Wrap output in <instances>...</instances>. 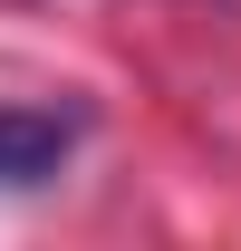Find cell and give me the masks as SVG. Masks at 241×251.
Segmentation results:
<instances>
[{
  "mask_svg": "<svg viewBox=\"0 0 241 251\" xmlns=\"http://www.w3.org/2000/svg\"><path fill=\"white\" fill-rule=\"evenodd\" d=\"M77 135H87V106H0V193L58 184Z\"/></svg>",
  "mask_w": 241,
  "mask_h": 251,
  "instance_id": "cell-1",
  "label": "cell"
}]
</instances>
